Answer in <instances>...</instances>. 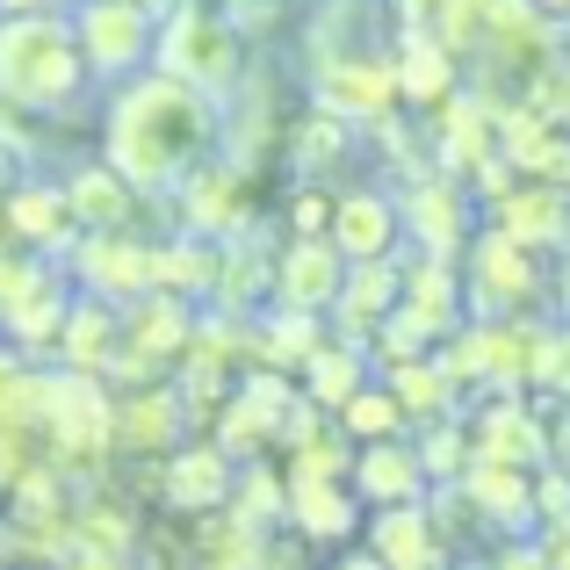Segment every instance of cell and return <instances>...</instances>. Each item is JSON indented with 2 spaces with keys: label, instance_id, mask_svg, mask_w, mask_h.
Segmentation results:
<instances>
[{
  "label": "cell",
  "instance_id": "obj_33",
  "mask_svg": "<svg viewBox=\"0 0 570 570\" xmlns=\"http://www.w3.org/2000/svg\"><path fill=\"white\" fill-rule=\"evenodd\" d=\"M362 383H368V347H347V340H325L304 362V397L325 404V412H340Z\"/></svg>",
  "mask_w": 570,
  "mask_h": 570
},
{
  "label": "cell",
  "instance_id": "obj_51",
  "mask_svg": "<svg viewBox=\"0 0 570 570\" xmlns=\"http://www.w3.org/2000/svg\"><path fill=\"white\" fill-rule=\"evenodd\" d=\"M340 570H390V563L376 557V549H368V557H347V563H340Z\"/></svg>",
  "mask_w": 570,
  "mask_h": 570
},
{
  "label": "cell",
  "instance_id": "obj_24",
  "mask_svg": "<svg viewBox=\"0 0 570 570\" xmlns=\"http://www.w3.org/2000/svg\"><path fill=\"white\" fill-rule=\"evenodd\" d=\"M58 354L80 376H109V362L124 354V311L109 296H87V304L66 311V333H58Z\"/></svg>",
  "mask_w": 570,
  "mask_h": 570
},
{
  "label": "cell",
  "instance_id": "obj_49",
  "mask_svg": "<svg viewBox=\"0 0 570 570\" xmlns=\"http://www.w3.org/2000/svg\"><path fill=\"white\" fill-rule=\"evenodd\" d=\"M58 0H0V14H51Z\"/></svg>",
  "mask_w": 570,
  "mask_h": 570
},
{
  "label": "cell",
  "instance_id": "obj_30",
  "mask_svg": "<svg viewBox=\"0 0 570 570\" xmlns=\"http://www.w3.org/2000/svg\"><path fill=\"white\" fill-rule=\"evenodd\" d=\"M217 296L224 311H246V304H261V296H275V253L261 246V238H224V253H217Z\"/></svg>",
  "mask_w": 570,
  "mask_h": 570
},
{
  "label": "cell",
  "instance_id": "obj_39",
  "mask_svg": "<svg viewBox=\"0 0 570 570\" xmlns=\"http://www.w3.org/2000/svg\"><path fill=\"white\" fill-rule=\"evenodd\" d=\"M347 116H333V109H318L304 130H289V153H296V167H325V159H340L347 153Z\"/></svg>",
  "mask_w": 570,
  "mask_h": 570
},
{
  "label": "cell",
  "instance_id": "obj_29",
  "mask_svg": "<svg viewBox=\"0 0 570 570\" xmlns=\"http://www.w3.org/2000/svg\"><path fill=\"white\" fill-rule=\"evenodd\" d=\"M390 390H397L404 419H419V426H441V419H455V376L441 368V354H412V362H390Z\"/></svg>",
  "mask_w": 570,
  "mask_h": 570
},
{
  "label": "cell",
  "instance_id": "obj_8",
  "mask_svg": "<svg viewBox=\"0 0 570 570\" xmlns=\"http://www.w3.org/2000/svg\"><path fill=\"white\" fill-rule=\"evenodd\" d=\"M72 267H80V282L95 296H109V304H130V296L153 289V267H159V246L153 238H138L124 224V232H87L80 246H72Z\"/></svg>",
  "mask_w": 570,
  "mask_h": 570
},
{
  "label": "cell",
  "instance_id": "obj_22",
  "mask_svg": "<svg viewBox=\"0 0 570 570\" xmlns=\"http://www.w3.org/2000/svg\"><path fill=\"white\" fill-rule=\"evenodd\" d=\"M426 462H419L412 441H368L362 455H354V491L376 505H419L426 499Z\"/></svg>",
  "mask_w": 570,
  "mask_h": 570
},
{
  "label": "cell",
  "instance_id": "obj_31",
  "mask_svg": "<svg viewBox=\"0 0 570 570\" xmlns=\"http://www.w3.org/2000/svg\"><path fill=\"white\" fill-rule=\"evenodd\" d=\"M217 253H224V238H203V232L167 238V246H159V267H153V289L209 296V289H217Z\"/></svg>",
  "mask_w": 570,
  "mask_h": 570
},
{
  "label": "cell",
  "instance_id": "obj_6",
  "mask_svg": "<svg viewBox=\"0 0 570 570\" xmlns=\"http://www.w3.org/2000/svg\"><path fill=\"white\" fill-rule=\"evenodd\" d=\"M72 37L87 51V72H138L159 43V14L145 0H87L72 14Z\"/></svg>",
  "mask_w": 570,
  "mask_h": 570
},
{
  "label": "cell",
  "instance_id": "obj_48",
  "mask_svg": "<svg viewBox=\"0 0 570 570\" xmlns=\"http://www.w3.org/2000/svg\"><path fill=\"white\" fill-rule=\"evenodd\" d=\"M549 563L570 570V528H549Z\"/></svg>",
  "mask_w": 570,
  "mask_h": 570
},
{
  "label": "cell",
  "instance_id": "obj_41",
  "mask_svg": "<svg viewBox=\"0 0 570 570\" xmlns=\"http://www.w3.org/2000/svg\"><path fill=\"white\" fill-rule=\"evenodd\" d=\"M43 267H51L43 253H8V246H0V311H8L14 296H29V289H37V275H43Z\"/></svg>",
  "mask_w": 570,
  "mask_h": 570
},
{
  "label": "cell",
  "instance_id": "obj_37",
  "mask_svg": "<svg viewBox=\"0 0 570 570\" xmlns=\"http://www.w3.org/2000/svg\"><path fill=\"white\" fill-rule=\"evenodd\" d=\"M354 470V441L347 426H318L289 448V476H347Z\"/></svg>",
  "mask_w": 570,
  "mask_h": 570
},
{
  "label": "cell",
  "instance_id": "obj_25",
  "mask_svg": "<svg viewBox=\"0 0 570 570\" xmlns=\"http://www.w3.org/2000/svg\"><path fill=\"white\" fill-rule=\"evenodd\" d=\"M368 549H376L390 570H433V563H441V528H433L426 499H419V505H376V520H368Z\"/></svg>",
  "mask_w": 570,
  "mask_h": 570
},
{
  "label": "cell",
  "instance_id": "obj_23",
  "mask_svg": "<svg viewBox=\"0 0 570 570\" xmlns=\"http://www.w3.org/2000/svg\"><path fill=\"white\" fill-rule=\"evenodd\" d=\"M232 491H238V470L217 441H195L167 462V499L181 505V513H224Z\"/></svg>",
  "mask_w": 570,
  "mask_h": 570
},
{
  "label": "cell",
  "instance_id": "obj_7",
  "mask_svg": "<svg viewBox=\"0 0 570 570\" xmlns=\"http://www.w3.org/2000/svg\"><path fill=\"white\" fill-rule=\"evenodd\" d=\"M397 58H376V51H347L333 66H318V109L347 116V124H383L397 109Z\"/></svg>",
  "mask_w": 570,
  "mask_h": 570
},
{
  "label": "cell",
  "instance_id": "obj_12",
  "mask_svg": "<svg viewBox=\"0 0 570 570\" xmlns=\"http://www.w3.org/2000/svg\"><path fill=\"white\" fill-rule=\"evenodd\" d=\"M499 153L513 159L528 181H563V167H570V130L549 109H534V101H505V109H499Z\"/></svg>",
  "mask_w": 570,
  "mask_h": 570
},
{
  "label": "cell",
  "instance_id": "obj_47",
  "mask_svg": "<svg viewBox=\"0 0 570 570\" xmlns=\"http://www.w3.org/2000/svg\"><path fill=\"white\" fill-rule=\"evenodd\" d=\"M491 570H557V563H549V542H542V549H528V542H513V549H505V557H499V563H491Z\"/></svg>",
  "mask_w": 570,
  "mask_h": 570
},
{
  "label": "cell",
  "instance_id": "obj_42",
  "mask_svg": "<svg viewBox=\"0 0 570 570\" xmlns=\"http://www.w3.org/2000/svg\"><path fill=\"white\" fill-rule=\"evenodd\" d=\"M534 520H570V470H557V462H542L534 470Z\"/></svg>",
  "mask_w": 570,
  "mask_h": 570
},
{
  "label": "cell",
  "instance_id": "obj_14",
  "mask_svg": "<svg viewBox=\"0 0 570 570\" xmlns=\"http://www.w3.org/2000/svg\"><path fill=\"white\" fill-rule=\"evenodd\" d=\"M433 159L441 174H476L484 159H499V101L491 95H455L441 101V130H433Z\"/></svg>",
  "mask_w": 570,
  "mask_h": 570
},
{
  "label": "cell",
  "instance_id": "obj_28",
  "mask_svg": "<svg viewBox=\"0 0 570 570\" xmlns=\"http://www.w3.org/2000/svg\"><path fill=\"white\" fill-rule=\"evenodd\" d=\"M289 528H304V542L354 534V491L340 476H289Z\"/></svg>",
  "mask_w": 570,
  "mask_h": 570
},
{
  "label": "cell",
  "instance_id": "obj_15",
  "mask_svg": "<svg viewBox=\"0 0 570 570\" xmlns=\"http://www.w3.org/2000/svg\"><path fill=\"white\" fill-rule=\"evenodd\" d=\"M181 390L174 383H145V390H124V404H116V448L124 455H167L174 441H181Z\"/></svg>",
  "mask_w": 570,
  "mask_h": 570
},
{
  "label": "cell",
  "instance_id": "obj_4",
  "mask_svg": "<svg viewBox=\"0 0 570 570\" xmlns=\"http://www.w3.org/2000/svg\"><path fill=\"white\" fill-rule=\"evenodd\" d=\"M476 58H484V72L499 87H520V101H528V87L549 66H563V29L534 0H484V43H476Z\"/></svg>",
  "mask_w": 570,
  "mask_h": 570
},
{
  "label": "cell",
  "instance_id": "obj_13",
  "mask_svg": "<svg viewBox=\"0 0 570 570\" xmlns=\"http://www.w3.org/2000/svg\"><path fill=\"white\" fill-rule=\"evenodd\" d=\"M470 448L491 462H520V470H542L549 462V441H542V412H534L520 390H499V404L470 419Z\"/></svg>",
  "mask_w": 570,
  "mask_h": 570
},
{
  "label": "cell",
  "instance_id": "obj_1",
  "mask_svg": "<svg viewBox=\"0 0 570 570\" xmlns=\"http://www.w3.org/2000/svg\"><path fill=\"white\" fill-rule=\"evenodd\" d=\"M224 138L217 95H203L195 80H174V72H145L124 95L109 101V159L124 181H138L145 195H174L195 167H209Z\"/></svg>",
  "mask_w": 570,
  "mask_h": 570
},
{
  "label": "cell",
  "instance_id": "obj_26",
  "mask_svg": "<svg viewBox=\"0 0 570 570\" xmlns=\"http://www.w3.org/2000/svg\"><path fill=\"white\" fill-rule=\"evenodd\" d=\"M138 181H124V174L109 167V159H95V167H80L66 181V203L72 217H80V232H124L130 217H138Z\"/></svg>",
  "mask_w": 570,
  "mask_h": 570
},
{
  "label": "cell",
  "instance_id": "obj_9",
  "mask_svg": "<svg viewBox=\"0 0 570 570\" xmlns=\"http://www.w3.org/2000/svg\"><path fill=\"white\" fill-rule=\"evenodd\" d=\"M347 289V253L333 238H289L275 253V304L282 311H333Z\"/></svg>",
  "mask_w": 570,
  "mask_h": 570
},
{
  "label": "cell",
  "instance_id": "obj_19",
  "mask_svg": "<svg viewBox=\"0 0 570 570\" xmlns=\"http://www.w3.org/2000/svg\"><path fill=\"white\" fill-rule=\"evenodd\" d=\"M397 95L412 101V109L455 101L462 95V58L448 51L441 37H426V29H404V43H397Z\"/></svg>",
  "mask_w": 570,
  "mask_h": 570
},
{
  "label": "cell",
  "instance_id": "obj_27",
  "mask_svg": "<svg viewBox=\"0 0 570 570\" xmlns=\"http://www.w3.org/2000/svg\"><path fill=\"white\" fill-rule=\"evenodd\" d=\"M462 296H470V282L455 275V261H441V253L404 261V311H419V318H426L441 340L462 325Z\"/></svg>",
  "mask_w": 570,
  "mask_h": 570
},
{
  "label": "cell",
  "instance_id": "obj_10",
  "mask_svg": "<svg viewBox=\"0 0 570 570\" xmlns=\"http://www.w3.org/2000/svg\"><path fill=\"white\" fill-rule=\"evenodd\" d=\"M181 224L203 238H246L253 232V181L246 167H195L181 181Z\"/></svg>",
  "mask_w": 570,
  "mask_h": 570
},
{
  "label": "cell",
  "instance_id": "obj_35",
  "mask_svg": "<svg viewBox=\"0 0 570 570\" xmlns=\"http://www.w3.org/2000/svg\"><path fill=\"white\" fill-rule=\"evenodd\" d=\"M318 347H325V333H318V311H282V304H275V318H267V333H261V354H267V368H304Z\"/></svg>",
  "mask_w": 570,
  "mask_h": 570
},
{
  "label": "cell",
  "instance_id": "obj_55",
  "mask_svg": "<svg viewBox=\"0 0 570 570\" xmlns=\"http://www.w3.org/2000/svg\"><path fill=\"white\" fill-rule=\"evenodd\" d=\"M563 188H570V167H563Z\"/></svg>",
  "mask_w": 570,
  "mask_h": 570
},
{
  "label": "cell",
  "instance_id": "obj_43",
  "mask_svg": "<svg viewBox=\"0 0 570 570\" xmlns=\"http://www.w3.org/2000/svg\"><path fill=\"white\" fill-rule=\"evenodd\" d=\"M534 412H542L549 462H557V470H570V397H549V390H542V404H534Z\"/></svg>",
  "mask_w": 570,
  "mask_h": 570
},
{
  "label": "cell",
  "instance_id": "obj_44",
  "mask_svg": "<svg viewBox=\"0 0 570 570\" xmlns=\"http://www.w3.org/2000/svg\"><path fill=\"white\" fill-rule=\"evenodd\" d=\"M534 390H549V397H570V325H557L542 347V376H534Z\"/></svg>",
  "mask_w": 570,
  "mask_h": 570
},
{
  "label": "cell",
  "instance_id": "obj_57",
  "mask_svg": "<svg viewBox=\"0 0 570 570\" xmlns=\"http://www.w3.org/2000/svg\"><path fill=\"white\" fill-rule=\"evenodd\" d=\"M433 570H441V563H433Z\"/></svg>",
  "mask_w": 570,
  "mask_h": 570
},
{
  "label": "cell",
  "instance_id": "obj_52",
  "mask_svg": "<svg viewBox=\"0 0 570 570\" xmlns=\"http://www.w3.org/2000/svg\"><path fill=\"white\" fill-rule=\"evenodd\" d=\"M534 8H549V14H557V22H570V0H534Z\"/></svg>",
  "mask_w": 570,
  "mask_h": 570
},
{
  "label": "cell",
  "instance_id": "obj_53",
  "mask_svg": "<svg viewBox=\"0 0 570 570\" xmlns=\"http://www.w3.org/2000/svg\"><path fill=\"white\" fill-rule=\"evenodd\" d=\"M557 289H563V311H570V261H563V275H557Z\"/></svg>",
  "mask_w": 570,
  "mask_h": 570
},
{
  "label": "cell",
  "instance_id": "obj_3",
  "mask_svg": "<svg viewBox=\"0 0 570 570\" xmlns=\"http://www.w3.org/2000/svg\"><path fill=\"white\" fill-rule=\"evenodd\" d=\"M159 72L174 80H195L203 95H224L238 87V66H246V43H238V22L209 0H181L174 14H159V43H153Z\"/></svg>",
  "mask_w": 570,
  "mask_h": 570
},
{
  "label": "cell",
  "instance_id": "obj_17",
  "mask_svg": "<svg viewBox=\"0 0 570 570\" xmlns=\"http://www.w3.org/2000/svg\"><path fill=\"white\" fill-rule=\"evenodd\" d=\"M8 232L29 253H72L80 246V217H72L66 188H51V181H22L8 195Z\"/></svg>",
  "mask_w": 570,
  "mask_h": 570
},
{
  "label": "cell",
  "instance_id": "obj_5",
  "mask_svg": "<svg viewBox=\"0 0 570 570\" xmlns=\"http://www.w3.org/2000/svg\"><path fill=\"white\" fill-rule=\"evenodd\" d=\"M542 289H549L542 282V253L520 246L513 232L491 224V232L470 246V304L484 311V318H528V304Z\"/></svg>",
  "mask_w": 570,
  "mask_h": 570
},
{
  "label": "cell",
  "instance_id": "obj_18",
  "mask_svg": "<svg viewBox=\"0 0 570 570\" xmlns=\"http://www.w3.org/2000/svg\"><path fill=\"white\" fill-rule=\"evenodd\" d=\"M499 209V232H513L520 246L549 253V246H570V188L563 181H520Z\"/></svg>",
  "mask_w": 570,
  "mask_h": 570
},
{
  "label": "cell",
  "instance_id": "obj_36",
  "mask_svg": "<svg viewBox=\"0 0 570 570\" xmlns=\"http://www.w3.org/2000/svg\"><path fill=\"white\" fill-rule=\"evenodd\" d=\"M232 513L253 520V528L289 520V476H275L267 462H246V470H238V491H232Z\"/></svg>",
  "mask_w": 570,
  "mask_h": 570
},
{
  "label": "cell",
  "instance_id": "obj_50",
  "mask_svg": "<svg viewBox=\"0 0 570 570\" xmlns=\"http://www.w3.org/2000/svg\"><path fill=\"white\" fill-rule=\"evenodd\" d=\"M14 383H22V362H14V354H0V397H8Z\"/></svg>",
  "mask_w": 570,
  "mask_h": 570
},
{
  "label": "cell",
  "instance_id": "obj_2",
  "mask_svg": "<svg viewBox=\"0 0 570 570\" xmlns=\"http://www.w3.org/2000/svg\"><path fill=\"white\" fill-rule=\"evenodd\" d=\"M87 87V51L58 14H0V101L66 109Z\"/></svg>",
  "mask_w": 570,
  "mask_h": 570
},
{
  "label": "cell",
  "instance_id": "obj_34",
  "mask_svg": "<svg viewBox=\"0 0 570 570\" xmlns=\"http://www.w3.org/2000/svg\"><path fill=\"white\" fill-rule=\"evenodd\" d=\"M333 419L347 426V441H362V448H368V441H397V433L412 426V419H404V404H397V390H390V383H383V390H376V383H362V390H354V397L340 404Z\"/></svg>",
  "mask_w": 570,
  "mask_h": 570
},
{
  "label": "cell",
  "instance_id": "obj_40",
  "mask_svg": "<svg viewBox=\"0 0 570 570\" xmlns=\"http://www.w3.org/2000/svg\"><path fill=\"white\" fill-rule=\"evenodd\" d=\"M333 209H340V195H325L318 181L296 188V195H289V224H296V238H333Z\"/></svg>",
  "mask_w": 570,
  "mask_h": 570
},
{
  "label": "cell",
  "instance_id": "obj_46",
  "mask_svg": "<svg viewBox=\"0 0 570 570\" xmlns=\"http://www.w3.org/2000/svg\"><path fill=\"white\" fill-rule=\"evenodd\" d=\"M224 8H232L238 29H275V14L289 8V0H224Z\"/></svg>",
  "mask_w": 570,
  "mask_h": 570
},
{
  "label": "cell",
  "instance_id": "obj_56",
  "mask_svg": "<svg viewBox=\"0 0 570 570\" xmlns=\"http://www.w3.org/2000/svg\"><path fill=\"white\" fill-rule=\"evenodd\" d=\"M557 528H570V520H557Z\"/></svg>",
  "mask_w": 570,
  "mask_h": 570
},
{
  "label": "cell",
  "instance_id": "obj_20",
  "mask_svg": "<svg viewBox=\"0 0 570 570\" xmlns=\"http://www.w3.org/2000/svg\"><path fill=\"white\" fill-rule=\"evenodd\" d=\"M462 491H470V505L491 520V528H534V470H520V462L470 455Z\"/></svg>",
  "mask_w": 570,
  "mask_h": 570
},
{
  "label": "cell",
  "instance_id": "obj_32",
  "mask_svg": "<svg viewBox=\"0 0 570 570\" xmlns=\"http://www.w3.org/2000/svg\"><path fill=\"white\" fill-rule=\"evenodd\" d=\"M66 282H58V267H43L37 275V289L29 296H14L0 318H8V333L22 340V347H58V333H66Z\"/></svg>",
  "mask_w": 570,
  "mask_h": 570
},
{
  "label": "cell",
  "instance_id": "obj_21",
  "mask_svg": "<svg viewBox=\"0 0 570 570\" xmlns=\"http://www.w3.org/2000/svg\"><path fill=\"white\" fill-rule=\"evenodd\" d=\"M476 340H484V383L528 390L534 376H542L549 325H528V318H476Z\"/></svg>",
  "mask_w": 570,
  "mask_h": 570
},
{
  "label": "cell",
  "instance_id": "obj_11",
  "mask_svg": "<svg viewBox=\"0 0 570 570\" xmlns=\"http://www.w3.org/2000/svg\"><path fill=\"white\" fill-rule=\"evenodd\" d=\"M397 209H404V232L419 238V253L455 261V253L470 246V195L455 188V174H426V181H412Z\"/></svg>",
  "mask_w": 570,
  "mask_h": 570
},
{
  "label": "cell",
  "instance_id": "obj_38",
  "mask_svg": "<svg viewBox=\"0 0 570 570\" xmlns=\"http://www.w3.org/2000/svg\"><path fill=\"white\" fill-rule=\"evenodd\" d=\"M470 426H455V419H441V426L419 441V462H426V476L433 484H462V470H470Z\"/></svg>",
  "mask_w": 570,
  "mask_h": 570
},
{
  "label": "cell",
  "instance_id": "obj_45",
  "mask_svg": "<svg viewBox=\"0 0 570 570\" xmlns=\"http://www.w3.org/2000/svg\"><path fill=\"white\" fill-rule=\"evenodd\" d=\"M462 0H397V22L404 29H426V37H441V22L455 14Z\"/></svg>",
  "mask_w": 570,
  "mask_h": 570
},
{
  "label": "cell",
  "instance_id": "obj_54",
  "mask_svg": "<svg viewBox=\"0 0 570 570\" xmlns=\"http://www.w3.org/2000/svg\"><path fill=\"white\" fill-rule=\"evenodd\" d=\"M8 238H14V232H8V203H0V246H8Z\"/></svg>",
  "mask_w": 570,
  "mask_h": 570
},
{
  "label": "cell",
  "instance_id": "obj_16",
  "mask_svg": "<svg viewBox=\"0 0 570 570\" xmlns=\"http://www.w3.org/2000/svg\"><path fill=\"white\" fill-rule=\"evenodd\" d=\"M397 232H404V209L390 203L383 188H347L333 209V246L347 261H390L397 253Z\"/></svg>",
  "mask_w": 570,
  "mask_h": 570
}]
</instances>
